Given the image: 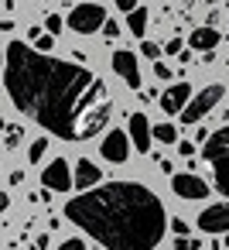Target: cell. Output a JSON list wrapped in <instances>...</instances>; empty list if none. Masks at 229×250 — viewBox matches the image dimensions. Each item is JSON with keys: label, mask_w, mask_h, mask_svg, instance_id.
<instances>
[{"label": "cell", "mask_w": 229, "mask_h": 250, "mask_svg": "<svg viewBox=\"0 0 229 250\" xmlns=\"http://www.w3.org/2000/svg\"><path fill=\"white\" fill-rule=\"evenodd\" d=\"M21 137H24V130L18 124H7V151H18L21 147Z\"/></svg>", "instance_id": "e0dca14e"}, {"label": "cell", "mask_w": 229, "mask_h": 250, "mask_svg": "<svg viewBox=\"0 0 229 250\" xmlns=\"http://www.w3.org/2000/svg\"><path fill=\"white\" fill-rule=\"evenodd\" d=\"M188 100H191V86H188V83H174V86L164 89L161 110H164V113H181V110L188 106Z\"/></svg>", "instance_id": "8fae6325"}, {"label": "cell", "mask_w": 229, "mask_h": 250, "mask_svg": "<svg viewBox=\"0 0 229 250\" xmlns=\"http://www.w3.org/2000/svg\"><path fill=\"white\" fill-rule=\"evenodd\" d=\"M171 229H174V236H188V229H191V226H188L181 216H174V219H171Z\"/></svg>", "instance_id": "44dd1931"}, {"label": "cell", "mask_w": 229, "mask_h": 250, "mask_svg": "<svg viewBox=\"0 0 229 250\" xmlns=\"http://www.w3.org/2000/svg\"><path fill=\"white\" fill-rule=\"evenodd\" d=\"M171 188H174V195H181V199H188V202H195V199H205V195H209V185H205L198 175H191V171L174 175V178H171Z\"/></svg>", "instance_id": "9c48e42d"}, {"label": "cell", "mask_w": 229, "mask_h": 250, "mask_svg": "<svg viewBox=\"0 0 229 250\" xmlns=\"http://www.w3.org/2000/svg\"><path fill=\"white\" fill-rule=\"evenodd\" d=\"M198 247H202V243H198L195 236H178V240H174V250H198Z\"/></svg>", "instance_id": "ffe728a7"}, {"label": "cell", "mask_w": 229, "mask_h": 250, "mask_svg": "<svg viewBox=\"0 0 229 250\" xmlns=\"http://www.w3.org/2000/svg\"><path fill=\"white\" fill-rule=\"evenodd\" d=\"M45 151H48V141H45V137H38V141H31V151H28V161H41V158H45Z\"/></svg>", "instance_id": "ac0fdd59"}, {"label": "cell", "mask_w": 229, "mask_h": 250, "mask_svg": "<svg viewBox=\"0 0 229 250\" xmlns=\"http://www.w3.org/2000/svg\"><path fill=\"white\" fill-rule=\"evenodd\" d=\"M198 229H202V233H229V202L209 206V209L198 216Z\"/></svg>", "instance_id": "30bf717a"}, {"label": "cell", "mask_w": 229, "mask_h": 250, "mask_svg": "<svg viewBox=\"0 0 229 250\" xmlns=\"http://www.w3.org/2000/svg\"><path fill=\"white\" fill-rule=\"evenodd\" d=\"M164 52H168V55H181V38H171V42L164 45Z\"/></svg>", "instance_id": "484cf974"}, {"label": "cell", "mask_w": 229, "mask_h": 250, "mask_svg": "<svg viewBox=\"0 0 229 250\" xmlns=\"http://www.w3.org/2000/svg\"><path fill=\"white\" fill-rule=\"evenodd\" d=\"M226 247H229V233H226Z\"/></svg>", "instance_id": "4dcf8cb0"}, {"label": "cell", "mask_w": 229, "mask_h": 250, "mask_svg": "<svg viewBox=\"0 0 229 250\" xmlns=\"http://www.w3.org/2000/svg\"><path fill=\"white\" fill-rule=\"evenodd\" d=\"M35 48H38V52H52V48H55V35H38V38H35Z\"/></svg>", "instance_id": "d6986e66"}, {"label": "cell", "mask_w": 229, "mask_h": 250, "mask_svg": "<svg viewBox=\"0 0 229 250\" xmlns=\"http://www.w3.org/2000/svg\"><path fill=\"white\" fill-rule=\"evenodd\" d=\"M154 76H157V79H164V83H168V79H171V69H168V65H164V62H154Z\"/></svg>", "instance_id": "cb8c5ba5"}, {"label": "cell", "mask_w": 229, "mask_h": 250, "mask_svg": "<svg viewBox=\"0 0 229 250\" xmlns=\"http://www.w3.org/2000/svg\"><path fill=\"white\" fill-rule=\"evenodd\" d=\"M58 250H86V243H82V240H65Z\"/></svg>", "instance_id": "4316f807"}, {"label": "cell", "mask_w": 229, "mask_h": 250, "mask_svg": "<svg viewBox=\"0 0 229 250\" xmlns=\"http://www.w3.org/2000/svg\"><path fill=\"white\" fill-rule=\"evenodd\" d=\"M113 72H116L130 89H140V65H137V55H134V52H127V48L113 52Z\"/></svg>", "instance_id": "52a82bcc"}, {"label": "cell", "mask_w": 229, "mask_h": 250, "mask_svg": "<svg viewBox=\"0 0 229 250\" xmlns=\"http://www.w3.org/2000/svg\"><path fill=\"white\" fill-rule=\"evenodd\" d=\"M178 154H185V158H191V141H178Z\"/></svg>", "instance_id": "f1b7e54d"}, {"label": "cell", "mask_w": 229, "mask_h": 250, "mask_svg": "<svg viewBox=\"0 0 229 250\" xmlns=\"http://www.w3.org/2000/svg\"><path fill=\"white\" fill-rule=\"evenodd\" d=\"M103 35H106V38H116V35H120V24H116V21H106V24H103Z\"/></svg>", "instance_id": "d4e9b609"}, {"label": "cell", "mask_w": 229, "mask_h": 250, "mask_svg": "<svg viewBox=\"0 0 229 250\" xmlns=\"http://www.w3.org/2000/svg\"><path fill=\"white\" fill-rule=\"evenodd\" d=\"M147 7H137V11H130L127 14V28H130V35L134 38H144V31H147Z\"/></svg>", "instance_id": "9a60e30c"}, {"label": "cell", "mask_w": 229, "mask_h": 250, "mask_svg": "<svg viewBox=\"0 0 229 250\" xmlns=\"http://www.w3.org/2000/svg\"><path fill=\"white\" fill-rule=\"evenodd\" d=\"M106 24V11L99 4H76L72 14H69V28L76 35H93V31H103Z\"/></svg>", "instance_id": "5b68a950"}, {"label": "cell", "mask_w": 229, "mask_h": 250, "mask_svg": "<svg viewBox=\"0 0 229 250\" xmlns=\"http://www.w3.org/2000/svg\"><path fill=\"white\" fill-rule=\"evenodd\" d=\"M45 28H48L52 35H58V31H62V18H58V14H48V18H45Z\"/></svg>", "instance_id": "7402d4cb"}, {"label": "cell", "mask_w": 229, "mask_h": 250, "mask_svg": "<svg viewBox=\"0 0 229 250\" xmlns=\"http://www.w3.org/2000/svg\"><path fill=\"white\" fill-rule=\"evenodd\" d=\"M65 4H76V0H65Z\"/></svg>", "instance_id": "1f68e13d"}, {"label": "cell", "mask_w": 229, "mask_h": 250, "mask_svg": "<svg viewBox=\"0 0 229 250\" xmlns=\"http://www.w3.org/2000/svg\"><path fill=\"white\" fill-rule=\"evenodd\" d=\"M130 141L137 144V151H151V141H154V127L147 124L144 113H130Z\"/></svg>", "instance_id": "7c38bea8"}, {"label": "cell", "mask_w": 229, "mask_h": 250, "mask_svg": "<svg viewBox=\"0 0 229 250\" xmlns=\"http://www.w3.org/2000/svg\"><path fill=\"white\" fill-rule=\"evenodd\" d=\"M65 216L106 250H154L171 229L161 199L140 182H110L65 202Z\"/></svg>", "instance_id": "7a4b0ae2"}, {"label": "cell", "mask_w": 229, "mask_h": 250, "mask_svg": "<svg viewBox=\"0 0 229 250\" xmlns=\"http://www.w3.org/2000/svg\"><path fill=\"white\" fill-rule=\"evenodd\" d=\"M219 45V31L209 24V28H198V31H191V48H198V52H212Z\"/></svg>", "instance_id": "5bb4252c"}, {"label": "cell", "mask_w": 229, "mask_h": 250, "mask_svg": "<svg viewBox=\"0 0 229 250\" xmlns=\"http://www.w3.org/2000/svg\"><path fill=\"white\" fill-rule=\"evenodd\" d=\"M205 161L212 165V175H215V188L222 195H229V127H219L209 134L205 147H202Z\"/></svg>", "instance_id": "3957f363"}, {"label": "cell", "mask_w": 229, "mask_h": 250, "mask_svg": "<svg viewBox=\"0 0 229 250\" xmlns=\"http://www.w3.org/2000/svg\"><path fill=\"white\" fill-rule=\"evenodd\" d=\"M154 141H161V144H178L174 124H157V127H154Z\"/></svg>", "instance_id": "2e32d148"}, {"label": "cell", "mask_w": 229, "mask_h": 250, "mask_svg": "<svg viewBox=\"0 0 229 250\" xmlns=\"http://www.w3.org/2000/svg\"><path fill=\"white\" fill-rule=\"evenodd\" d=\"M41 182H45V188L69 192V188L76 185V175L69 171V161H65V158H55V161H48V168L41 171Z\"/></svg>", "instance_id": "8992f818"}, {"label": "cell", "mask_w": 229, "mask_h": 250, "mask_svg": "<svg viewBox=\"0 0 229 250\" xmlns=\"http://www.w3.org/2000/svg\"><path fill=\"white\" fill-rule=\"evenodd\" d=\"M140 52H144L147 59H161V48H157L154 42H144V45H140Z\"/></svg>", "instance_id": "603a6c76"}, {"label": "cell", "mask_w": 229, "mask_h": 250, "mask_svg": "<svg viewBox=\"0 0 229 250\" xmlns=\"http://www.w3.org/2000/svg\"><path fill=\"white\" fill-rule=\"evenodd\" d=\"M222 96H226V86H222V83L205 86V89H202V93H195V96L188 100V106L181 110V124H198V120H202V117H205V113L222 100Z\"/></svg>", "instance_id": "277c9868"}, {"label": "cell", "mask_w": 229, "mask_h": 250, "mask_svg": "<svg viewBox=\"0 0 229 250\" xmlns=\"http://www.w3.org/2000/svg\"><path fill=\"white\" fill-rule=\"evenodd\" d=\"M24 182V171H11V185H21Z\"/></svg>", "instance_id": "f546056e"}, {"label": "cell", "mask_w": 229, "mask_h": 250, "mask_svg": "<svg viewBox=\"0 0 229 250\" xmlns=\"http://www.w3.org/2000/svg\"><path fill=\"white\" fill-rule=\"evenodd\" d=\"M4 86L24 117L62 141L96 137L113 113V100L106 96L103 79L82 65L58 62L48 52L28 48L24 42L7 45Z\"/></svg>", "instance_id": "6da1fadb"}, {"label": "cell", "mask_w": 229, "mask_h": 250, "mask_svg": "<svg viewBox=\"0 0 229 250\" xmlns=\"http://www.w3.org/2000/svg\"><path fill=\"white\" fill-rule=\"evenodd\" d=\"M116 7H120L123 14H130V11H137V0H116Z\"/></svg>", "instance_id": "83f0119b"}, {"label": "cell", "mask_w": 229, "mask_h": 250, "mask_svg": "<svg viewBox=\"0 0 229 250\" xmlns=\"http://www.w3.org/2000/svg\"><path fill=\"white\" fill-rule=\"evenodd\" d=\"M99 154H103L106 161H113V165H123V161L130 158V141H127V134H123V130H110V134L103 137V144H99Z\"/></svg>", "instance_id": "ba28073f"}, {"label": "cell", "mask_w": 229, "mask_h": 250, "mask_svg": "<svg viewBox=\"0 0 229 250\" xmlns=\"http://www.w3.org/2000/svg\"><path fill=\"white\" fill-rule=\"evenodd\" d=\"M99 168L93 165V161H86V158H79V165H76V188L79 192H86V188H96L99 185Z\"/></svg>", "instance_id": "4fadbf2b"}]
</instances>
